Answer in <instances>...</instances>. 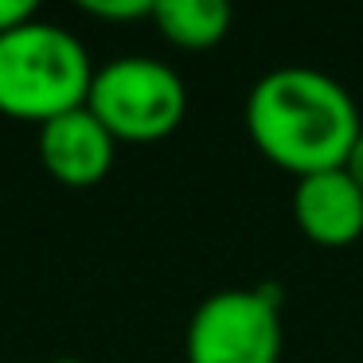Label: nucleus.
<instances>
[{
  "label": "nucleus",
  "mask_w": 363,
  "mask_h": 363,
  "mask_svg": "<svg viewBox=\"0 0 363 363\" xmlns=\"http://www.w3.org/2000/svg\"><path fill=\"white\" fill-rule=\"evenodd\" d=\"M281 289H219L196 305L184 332L188 363H277L281 359Z\"/></svg>",
  "instance_id": "nucleus-4"
},
{
  "label": "nucleus",
  "mask_w": 363,
  "mask_h": 363,
  "mask_svg": "<svg viewBox=\"0 0 363 363\" xmlns=\"http://www.w3.org/2000/svg\"><path fill=\"white\" fill-rule=\"evenodd\" d=\"M113 157H118V141L90 113V106L67 110L40 125V160L67 188H94L113 168Z\"/></svg>",
  "instance_id": "nucleus-5"
},
{
  "label": "nucleus",
  "mask_w": 363,
  "mask_h": 363,
  "mask_svg": "<svg viewBox=\"0 0 363 363\" xmlns=\"http://www.w3.org/2000/svg\"><path fill=\"white\" fill-rule=\"evenodd\" d=\"M79 9L94 20H152V0H82Z\"/></svg>",
  "instance_id": "nucleus-8"
},
{
  "label": "nucleus",
  "mask_w": 363,
  "mask_h": 363,
  "mask_svg": "<svg viewBox=\"0 0 363 363\" xmlns=\"http://www.w3.org/2000/svg\"><path fill=\"white\" fill-rule=\"evenodd\" d=\"M35 20V0H0V35Z\"/></svg>",
  "instance_id": "nucleus-9"
},
{
  "label": "nucleus",
  "mask_w": 363,
  "mask_h": 363,
  "mask_svg": "<svg viewBox=\"0 0 363 363\" xmlns=\"http://www.w3.org/2000/svg\"><path fill=\"white\" fill-rule=\"evenodd\" d=\"M230 20L235 12L223 0H152V24L180 51H207L223 43Z\"/></svg>",
  "instance_id": "nucleus-7"
},
{
  "label": "nucleus",
  "mask_w": 363,
  "mask_h": 363,
  "mask_svg": "<svg viewBox=\"0 0 363 363\" xmlns=\"http://www.w3.org/2000/svg\"><path fill=\"white\" fill-rule=\"evenodd\" d=\"M347 172H352V180L359 184V191H363V133H359V141H355V149H352V157H347Z\"/></svg>",
  "instance_id": "nucleus-10"
},
{
  "label": "nucleus",
  "mask_w": 363,
  "mask_h": 363,
  "mask_svg": "<svg viewBox=\"0 0 363 363\" xmlns=\"http://www.w3.org/2000/svg\"><path fill=\"white\" fill-rule=\"evenodd\" d=\"M51 363H82V359H71V355H63V359H51Z\"/></svg>",
  "instance_id": "nucleus-11"
},
{
  "label": "nucleus",
  "mask_w": 363,
  "mask_h": 363,
  "mask_svg": "<svg viewBox=\"0 0 363 363\" xmlns=\"http://www.w3.org/2000/svg\"><path fill=\"white\" fill-rule=\"evenodd\" d=\"M94 71L79 35L35 16L0 35V113L43 125L79 110L90 98Z\"/></svg>",
  "instance_id": "nucleus-2"
},
{
  "label": "nucleus",
  "mask_w": 363,
  "mask_h": 363,
  "mask_svg": "<svg viewBox=\"0 0 363 363\" xmlns=\"http://www.w3.org/2000/svg\"><path fill=\"white\" fill-rule=\"evenodd\" d=\"M254 149L289 176L344 168L363 133L355 98L316 67H274L246 94Z\"/></svg>",
  "instance_id": "nucleus-1"
},
{
  "label": "nucleus",
  "mask_w": 363,
  "mask_h": 363,
  "mask_svg": "<svg viewBox=\"0 0 363 363\" xmlns=\"http://www.w3.org/2000/svg\"><path fill=\"white\" fill-rule=\"evenodd\" d=\"M293 219L316 246H352L363 235V191L347 168L301 176L293 188Z\"/></svg>",
  "instance_id": "nucleus-6"
},
{
  "label": "nucleus",
  "mask_w": 363,
  "mask_h": 363,
  "mask_svg": "<svg viewBox=\"0 0 363 363\" xmlns=\"http://www.w3.org/2000/svg\"><path fill=\"white\" fill-rule=\"evenodd\" d=\"M86 106L113 141L149 145L180 129L188 113V86L152 55H118L94 71Z\"/></svg>",
  "instance_id": "nucleus-3"
}]
</instances>
